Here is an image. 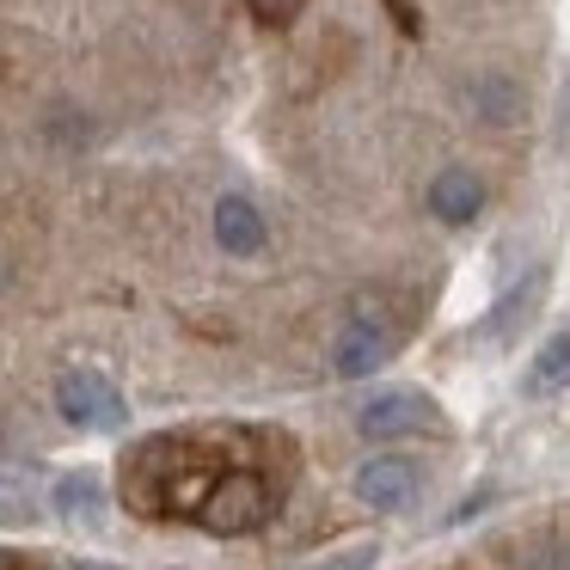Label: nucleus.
Segmentation results:
<instances>
[{"mask_svg":"<svg viewBox=\"0 0 570 570\" xmlns=\"http://www.w3.org/2000/svg\"><path fill=\"white\" fill-rule=\"evenodd\" d=\"M56 417L68 430H129V399L99 368H62L56 374Z\"/></svg>","mask_w":570,"mask_h":570,"instance_id":"obj_1","label":"nucleus"},{"mask_svg":"<svg viewBox=\"0 0 570 570\" xmlns=\"http://www.w3.org/2000/svg\"><path fill=\"white\" fill-rule=\"evenodd\" d=\"M264 515H271V484L252 466H227L197 509V521L209 533H252V528H264Z\"/></svg>","mask_w":570,"mask_h":570,"instance_id":"obj_2","label":"nucleus"},{"mask_svg":"<svg viewBox=\"0 0 570 570\" xmlns=\"http://www.w3.org/2000/svg\"><path fill=\"white\" fill-rule=\"evenodd\" d=\"M356 430L368 442H399V435H423V430H442V405L417 386H381V393L362 399L356 411Z\"/></svg>","mask_w":570,"mask_h":570,"instance_id":"obj_3","label":"nucleus"},{"mask_svg":"<svg viewBox=\"0 0 570 570\" xmlns=\"http://www.w3.org/2000/svg\"><path fill=\"white\" fill-rule=\"evenodd\" d=\"M417 484H423V472H417L411 454H368L356 466V497L374 509V515H399V509H411L417 503Z\"/></svg>","mask_w":570,"mask_h":570,"instance_id":"obj_4","label":"nucleus"},{"mask_svg":"<svg viewBox=\"0 0 570 570\" xmlns=\"http://www.w3.org/2000/svg\"><path fill=\"white\" fill-rule=\"evenodd\" d=\"M386 356H393V344H386V332L374 320H350L344 332L332 337V350H325V362H332L337 381H368Z\"/></svg>","mask_w":570,"mask_h":570,"instance_id":"obj_5","label":"nucleus"},{"mask_svg":"<svg viewBox=\"0 0 570 570\" xmlns=\"http://www.w3.org/2000/svg\"><path fill=\"white\" fill-rule=\"evenodd\" d=\"M215 246H222L227 258H258V252L271 246V227H264L258 203L227 190V197L215 203Z\"/></svg>","mask_w":570,"mask_h":570,"instance_id":"obj_6","label":"nucleus"},{"mask_svg":"<svg viewBox=\"0 0 570 570\" xmlns=\"http://www.w3.org/2000/svg\"><path fill=\"white\" fill-rule=\"evenodd\" d=\"M430 215L435 222H448V227H466V222H479V209H484V185H479V173L472 166H442V173L430 178Z\"/></svg>","mask_w":570,"mask_h":570,"instance_id":"obj_7","label":"nucleus"},{"mask_svg":"<svg viewBox=\"0 0 570 570\" xmlns=\"http://www.w3.org/2000/svg\"><path fill=\"white\" fill-rule=\"evenodd\" d=\"M50 509L62 521H75V528H99L105 521V479L92 466H68V472H56V484H50Z\"/></svg>","mask_w":570,"mask_h":570,"instance_id":"obj_8","label":"nucleus"},{"mask_svg":"<svg viewBox=\"0 0 570 570\" xmlns=\"http://www.w3.org/2000/svg\"><path fill=\"white\" fill-rule=\"evenodd\" d=\"M570 386V332H552L521 368V399H558Z\"/></svg>","mask_w":570,"mask_h":570,"instance_id":"obj_9","label":"nucleus"},{"mask_svg":"<svg viewBox=\"0 0 570 570\" xmlns=\"http://www.w3.org/2000/svg\"><path fill=\"white\" fill-rule=\"evenodd\" d=\"M540 295H546V271L533 264V271H528V288H509V295L491 307V320H484L479 337H484V344H509V332H515V325L528 320L533 307H540Z\"/></svg>","mask_w":570,"mask_h":570,"instance_id":"obj_10","label":"nucleus"},{"mask_svg":"<svg viewBox=\"0 0 570 570\" xmlns=\"http://www.w3.org/2000/svg\"><path fill=\"white\" fill-rule=\"evenodd\" d=\"M466 105H472V117H484V124H509V117H515V87H509L503 75H479L466 87Z\"/></svg>","mask_w":570,"mask_h":570,"instance_id":"obj_11","label":"nucleus"},{"mask_svg":"<svg viewBox=\"0 0 570 570\" xmlns=\"http://www.w3.org/2000/svg\"><path fill=\"white\" fill-rule=\"evenodd\" d=\"M374 564H381V540H350V546H337V552L301 558V564H288V570H374Z\"/></svg>","mask_w":570,"mask_h":570,"instance_id":"obj_12","label":"nucleus"},{"mask_svg":"<svg viewBox=\"0 0 570 570\" xmlns=\"http://www.w3.org/2000/svg\"><path fill=\"white\" fill-rule=\"evenodd\" d=\"M252 13L264 19V26H295L301 19V7H307V0H246Z\"/></svg>","mask_w":570,"mask_h":570,"instance_id":"obj_13","label":"nucleus"},{"mask_svg":"<svg viewBox=\"0 0 570 570\" xmlns=\"http://www.w3.org/2000/svg\"><path fill=\"white\" fill-rule=\"evenodd\" d=\"M75 570H111V564H75Z\"/></svg>","mask_w":570,"mask_h":570,"instance_id":"obj_14","label":"nucleus"}]
</instances>
